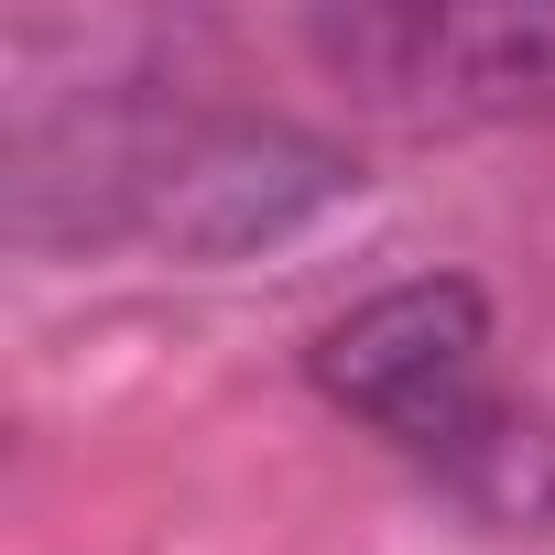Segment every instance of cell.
<instances>
[{
  "mask_svg": "<svg viewBox=\"0 0 555 555\" xmlns=\"http://www.w3.org/2000/svg\"><path fill=\"white\" fill-rule=\"evenodd\" d=\"M306 55L392 131H501L555 109V0H349Z\"/></svg>",
  "mask_w": 555,
  "mask_h": 555,
  "instance_id": "1",
  "label": "cell"
},
{
  "mask_svg": "<svg viewBox=\"0 0 555 555\" xmlns=\"http://www.w3.org/2000/svg\"><path fill=\"white\" fill-rule=\"evenodd\" d=\"M349 185H360V164L306 120L164 99V120L142 142V175H131V229L120 240H153L175 261H250L272 240L317 229Z\"/></svg>",
  "mask_w": 555,
  "mask_h": 555,
  "instance_id": "2",
  "label": "cell"
},
{
  "mask_svg": "<svg viewBox=\"0 0 555 555\" xmlns=\"http://www.w3.org/2000/svg\"><path fill=\"white\" fill-rule=\"evenodd\" d=\"M317 392L338 414H360L371 436H392L403 457L447 468L490 414V295L468 272H414V284H382L371 306H349L338 327H317L306 349Z\"/></svg>",
  "mask_w": 555,
  "mask_h": 555,
  "instance_id": "3",
  "label": "cell"
}]
</instances>
